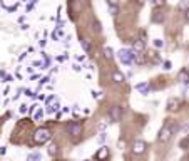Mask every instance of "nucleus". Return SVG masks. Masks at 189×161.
Returning a JSON list of instances; mask_svg holds the SVG:
<instances>
[{
    "label": "nucleus",
    "mask_w": 189,
    "mask_h": 161,
    "mask_svg": "<svg viewBox=\"0 0 189 161\" xmlns=\"http://www.w3.org/2000/svg\"><path fill=\"white\" fill-rule=\"evenodd\" d=\"M104 55H106V59H112L114 57V50L111 49V47H106V49H104Z\"/></svg>",
    "instance_id": "f3484780"
},
{
    "label": "nucleus",
    "mask_w": 189,
    "mask_h": 161,
    "mask_svg": "<svg viewBox=\"0 0 189 161\" xmlns=\"http://www.w3.org/2000/svg\"><path fill=\"white\" fill-rule=\"evenodd\" d=\"M27 107H29V106H25V104H22V106L18 107V111H20V114H24V112H27Z\"/></svg>",
    "instance_id": "cd10ccee"
},
{
    "label": "nucleus",
    "mask_w": 189,
    "mask_h": 161,
    "mask_svg": "<svg viewBox=\"0 0 189 161\" xmlns=\"http://www.w3.org/2000/svg\"><path fill=\"white\" fill-rule=\"evenodd\" d=\"M117 2H119V0H107V4L109 5H117Z\"/></svg>",
    "instance_id": "2f4dec72"
},
{
    "label": "nucleus",
    "mask_w": 189,
    "mask_h": 161,
    "mask_svg": "<svg viewBox=\"0 0 189 161\" xmlns=\"http://www.w3.org/2000/svg\"><path fill=\"white\" fill-rule=\"evenodd\" d=\"M57 151H59V146H57L55 143L49 144V148H47V153H49V156H55V154H57Z\"/></svg>",
    "instance_id": "ddd939ff"
},
{
    "label": "nucleus",
    "mask_w": 189,
    "mask_h": 161,
    "mask_svg": "<svg viewBox=\"0 0 189 161\" xmlns=\"http://www.w3.org/2000/svg\"><path fill=\"white\" fill-rule=\"evenodd\" d=\"M152 44H154V47H157V49L164 45V44H162V40H161V39H156V40H152Z\"/></svg>",
    "instance_id": "4be33fe9"
},
{
    "label": "nucleus",
    "mask_w": 189,
    "mask_h": 161,
    "mask_svg": "<svg viewBox=\"0 0 189 161\" xmlns=\"http://www.w3.org/2000/svg\"><path fill=\"white\" fill-rule=\"evenodd\" d=\"M85 161H89V159H85Z\"/></svg>",
    "instance_id": "e433bc0d"
},
{
    "label": "nucleus",
    "mask_w": 189,
    "mask_h": 161,
    "mask_svg": "<svg viewBox=\"0 0 189 161\" xmlns=\"http://www.w3.org/2000/svg\"><path fill=\"white\" fill-rule=\"evenodd\" d=\"M179 107H181V101L178 99V97H171V99L167 101V109L172 112H178Z\"/></svg>",
    "instance_id": "6e6552de"
},
{
    "label": "nucleus",
    "mask_w": 189,
    "mask_h": 161,
    "mask_svg": "<svg viewBox=\"0 0 189 161\" xmlns=\"http://www.w3.org/2000/svg\"><path fill=\"white\" fill-rule=\"evenodd\" d=\"M67 131H69V134H72V136H80L82 131H84V128H82L80 122L74 121V122H70V124L67 126Z\"/></svg>",
    "instance_id": "39448f33"
},
{
    "label": "nucleus",
    "mask_w": 189,
    "mask_h": 161,
    "mask_svg": "<svg viewBox=\"0 0 189 161\" xmlns=\"http://www.w3.org/2000/svg\"><path fill=\"white\" fill-rule=\"evenodd\" d=\"M186 18H187V20H189V7L186 8Z\"/></svg>",
    "instance_id": "72a5a7b5"
},
{
    "label": "nucleus",
    "mask_w": 189,
    "mask_h": 161,
    "mask_svg": "<svg viewBox=\"0 0 189 161\" xmlns=\"http://www.w3.org/2000/svg\"><path fill=\"white\" fill-rule=\"evenodd\" d=\"M179 81L184 84H189V71L187 69H182L181 72H179Z\"/></svg>",
    "instance_id": "f8f14e48"
},
{
    "label": "nucleus",
    "mask_w": 189,
    "mask_h": 161,
    "mask_svg": "<svg viewBox=\"0 0 189 161\" xmlns=\"http://www.w3.org/2000/svg\"><path fill=\"white\" fill-rule=\"evenodd\" d=\"M134 54L136 52L132 49H120L117 52V57H119V61L124 65H131V64H134Z\"/></svg>",
    "instance_id": "f03ea898"
},
{
    "label": "nucleus",
    "mask_w": 189,
    "mask_h": 161,
    "mask_svg": "<svg viewBox=\"0 0 189 161\" xmlns=\"http://www.w3.org/2000/svg\"><path fill=\"white\" fill-rule=\"evenodd\" d=\"M109 156H111L109 148H106V146H102L101 149L95 153V159H97V161H107V159H109Z\"/></svg>",
    "instance_id": "423d86ee"
},
{
    "label": "nucleus",
    "mask_w": 189,
    "mask_h": 161,
    "mask_svg": "<svg viewBox=\"0 0 189 161\" xmlns=\"http://www.w3.org/2000/svg\"><path fill=\"white\" fill-rule=\"evenodd\" d=\"M5 153H7V148L2 146V148H0V154H5Z\"/></svg>",
    "instance_id": "473e14b6"
},
{
    "label": "nucleus",
    "mask_w": 189,
    "mask_h": 161,
    "mask_svg": "<svg viewBox=\"0 0 189 161\" xmlns=\"http://www.w3.org/2000/svg\"><path fill=\"white\" fill-rule=\"evenodd\" d=\"M134 62H137V64H144V62H146V57L142 55V54H137V52H136V54H134Z\"/></svg>",
    "instance_id": "2eb2a0df"
},
{
    "label": "nucleus",
    "mask_w": 189,
    "mask_h": 161,
    "mask_svg": "<svg viewBox=\"0 0 189 161\" xmlns=\"http://www.w3.org/2000/svg\"><path fill=\"white\" fill-rule=\"evenodd\" d=\"M136 89H137L141 94H144V96H146V94H149V84H147V82H139L137 86H136Z\"/></svg>",
    "instance_id": "9b49d317"
},
{
    "label": "nucleus",
    "mask_w": 189,
    "mask_h": 161,
    "mask_svg": "<svg viewBox=\"0 0 189 161\" xmlns=\"http://www.w3.org/2000/svg\"><path fill=\"white\" fill-rule=\"evenodd\" d=\"M82 47H84V50H85V52H89V50H91V44H89L87 40H82Z\"/></svg>",
    "instance_id": "412c9836"
},
{
    "label": "nucleus",
    "mask_w": 189,
    "mask_h": 161,
    "mask_svg": "<svg viewBox=\"0 0 189 161\" xmlns=\"http://www.w3.org/2000/svg\"><path fill=\"white\" fill-rule=\"evenodd\" d=\"M152 4L156 5V7H161V5L166 4V0H152Z\"/></svg>",
    "instance_id": "393cba45"
},
{
    "label": "nucleus",
    "mask_w": 189,
    "mask_h": 161,
    "mask_svg": "<svg viewBox=\"0 0 189 161\" xmlns=\"http://www.w3.org/2000/svg\"><path fill=\"white\" fill-rule=\"evenodd\" d=\"M22 2H25V0H22Z\"/></svg>",
    "instance_id": "c9c22d12"
},
{
    "label": "nucleus",
    "mask_w": 189,
    "mask_h": 161,
    "mask_svg": "<svg viewBox=\"0 0 189 161\" xmlns=\"http://www.w3.org/2000/svg\"><path fill=\"white\" fill-rule=\"evenodd\" d=\"M117 12H119V8H117V5H109V14H111V15H116Z\"/></svg>",
    "instance_id": "a211bd4d"
},
{
    "label": "nucleus",
    "mask_w": 189,
    "mask_h": 161,
    "mask_svg": "<svg viewBox=\"0 0 189 161\" xmlns=\"http://www.w3.org/2000/svg\"><path fill=\"white\" fill-rule=\"evenodd\" d=\"M152 20H154V22H157V24H161V22H164V15L161 14V12H154Z\"/></svg>",
    "instance_id": "4468645a"
},
{
    "label": "nucleus",
    "mask_w": 189,
    "mask_h": 161,
    "mask_svg": "<svg viewBox=\"0 0 189 161\" xmlns=\"http://www.w3.org/2000/svg\"><path fill=\"white\" fill-rule=\"evenodd\" d=\"M50 131L47 128H39L35 132H34V143L35 144H45L49 139H50Z\"/></svg>",
    "instance_id": "f257e3e1"
},
{
    "label": "nucleus",
    "mask_w": 189,
    "mask_h": 161,
    "mask_svg": "<svg viewBox=\"0 0 189 161\" xmlns=\"http://www.w3.org/2000/svg\"><path fill=\"white\" fill-rule=\"evenodd\" d=\"M106 138H107V136H106V132H101V134L97 136V143H101V144H102L104 141H106Z\"/></svg>",
    "instance_id": "6ab92c4d"
},
{
    "label": "nucleus",
    "mask_w": 189,
    "mask_h": 161,
    "mask_svg": "<svg viewBox=\"0 0 189 161\" xmlns=\"http://www.w3.org/2000/svg\"><path fill=\"white\" fill-rule=\"evenodd\" d=\"M72 69H74L75 72H80V69H82V67H80L79 64H74V65H72Z\"/></svg>",
    "instance_id": "c756f323"
},
{
    "label": "nucleus",
    "mask_w": 189,
    "mask_h": 161,
    "mask_svg": "<svg viewBox=\"0 0 189 161\" xmlns=\"http://www.w3.org/2000/svg\"><path fill=\"white\" fill-rule=\"evenodd\" d=\"M179 148H181V149H187L189 148V138H182V139L179 141Z\"/></svg>",
    "instance_id": "dca6fc26"
},
{
    "label": "nucleus",
    "mask_w": 189,
    "mask_h": 161,
    "mask_svg": "<svg viewBox=\"0 0 189 161\" xmlns=\"http://www.w3.org/2000/svg\"><path fill=\"white\" fill-rule=\"evenodd\" d=\"M171 67H172V62H171V61H166V62H164V69H166V71H169Z\"/></svg>",
    "instance_id": "bb28decb"
},
{
    "label": "nucleus",
    "mask_w": 189,
    "mask_h": 161,
    "mask_svg": "<svg viewBox=\"0 0 189 161\" xmlns=\"http://www.w3.org/2000/svg\"><path fill=\"white\" fill-rule=\"evenodd\" d=\"M29 161H40V154H39V153L30 154V156H29Z\"/></svg>",
    "instance_id": "aec40b11"
},
{
    "label": "nucleus",
    "mask_w": 189,
    "mask_h": 161,
    "mask_svg": "<svg viewBox=\"0 0 189 161\" xmlns=\"http://www.w3.org/2000/svg\"><path fill=\"white\" fill-rule=\"evenodd\" d=\"M176 126H169V124H166L162 129L159 131V136H157V139H159V143H166V141H169V138L172 136V132L176 131Z\"/></svg>",
    "instance_id": "7ed1b4c3"
},
{
    "label": "nucleus",
    "mask_w": 189,
    "mask_h": 161,
    "mask_svg": "<svg viewBox=\"0 0 189 161\" xmlns=\"http://www.w3.org/2000/svg\"><path fill=\"white\" fill-rule=\"evenodd\" d=\"M42 116H44V112H42V111H40V109H39V111L35 112V116H34V118H35L37 121H40V119H42Z\"/></svg>",
    "instance_id": "a878e982"
},
{
    "label": "nucleus",
    "mask_w": 189,
    "mask_h": 161,
    "mask_svg": "<svg viewBox=\"0 0 189 161\" xmlns=\"http://www.w3.org/2000/svg\"><path fill=\"white\" fill-rule=\"evenodd\" d=\"M132 2H144V0H132Z\"/></svg>",
    "instance_id": "f704fd0d"
},
{
    "label": "nucleus",
    "mask_w": 189,
    "mask_h": 161,
    "mask_svg": "<svg viewBox=\"0 0 189 161\" xmlns=\"http://www.w3.org/2000/svg\"><path fill=\"white\" fill-rule=\"evenodd\" d=\"M179 7H181V8H184V10H186V8L189 7V0H182L181 4H179Z\"/></svg>",
    "instance_id": "5701e85b"
},
{
    "label": "nucleus",
    "mask_w": 189,
    "mask_h": 161,
    "mask_svg": "<svg viewBox=\"0 0 189 161\" xmlns=\"http://www.w3.org/2000/svg\"><path fill=\"white\" fill-rule=\"evenodd\" d=\"M146 49V42L142 39H137V40H134V44H132V50L134 52H142V50Z\"/></svg>",
    "instance_id": "1a4fd4ad"
},
{
    "label": "nucleus",
    "mask_w": 189,
    "mask_h": 161,
    "mask_svg": "<svg viewBox=\"0 0 189 161\" xmlns=\"http://www.w3.org/2000/svg\"><path fill=\"white\" fill-rule=\"evenodd\" d=\"M112 81H114V82H117V84H124V82H126V77H124V74L120 71H114Z\"/></svg>",
    "instance_id": "9d476101"
},
{
    "label": "nucleus",
    "mask_w": 189,
    "mask_h": 161,
    "mask_svg": "<svg viewBox=\"0 0 189 161\" xmlns=\"http://www.w3.org/2000/svg\"><path fill=\"white\" fill-rule=\"evenodd\" d=\"M146 146H147V144H146V141L137 139L134 144H132V153H134V154H142V153L146 151Z\"/></svg>",
    "instance_id": "0eeeda50"
},
{
    "label": "nucleus",
    "mask_w": 189,
    "mask_h": 161,
    "mask_svg": "<svg viewBox=\"0 0 189 161\" xmlns=\"http://www.w3.org/2000/svg\"><path fill=\"white\" fill-rule=\"evenodd\" d=\"M109 118H111V121L119 122L120 119H122V107L120 106H112L109 109Z\"/></svg>",
    "instance_id": "20e7f679"
},
{
    "label": "nucleus",
    "mask_w": 189,
    "mask_h": 161,
    "mask_svg": "<svg viewBox=\"0 0 189 161\" xmlns=\"http://www.w3.org/2000/svg\"><path fill=\"white\" fill-rule=\"evenodd\" d=\"M4 81H5V82H10V81H14V77H12L10 74H8V75L5 74V75H4Z\"/></svg>",
    "instance_id": "c85d7f7f"
},
{
    "label": "nucleus",
    "mask_w": 189,
    "mask_h": 161,
    "mask_svg": "<svg viewBox=\"0 0 189 161\" xmlns=\"http://www.w3.org/2000/svg\"><path fill=\"white\" fill-rule=\"evenodd\" d=\"M94 30H95V32H101V30H102L101 24H99V22H97V20H94Z\"/></svg>",
    "instance_id": "b1692460"
},
{
    "label": "nucleus",
    "mask_w": 189,
    "mask_h": 161,
    "mask_svg": "<svg viewBox=\"0 0 189 161\" xmlns=\"http://www.w3.org/2000/svg\"><path fill=\"white\" fill-rule=\"evenodd\" d=\"M52 102H55V97H54V96H50V97L47 99V106H49V104H52Z\"/></svg>",
    "instance_id": "7c9ffc66"
}]
</instances>
